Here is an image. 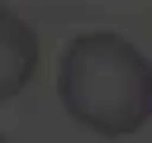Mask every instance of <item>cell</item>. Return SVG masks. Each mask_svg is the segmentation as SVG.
Segmentation results:
<instances>
[{
  "mask_svg": "<svg viewBox=\"0 0 152 143\" xmlns=\"http://www.w3.org/2000/svg\"><path fill=\"white\" fill-rule=\"evenodd\" d=\"M57 95L81 129L100 138H128L152 119V62L124 33H76L57 67Z\"/></svg>",
  "mask_w": 152,
  "mask_h": 143,
  "instance_id": "obj_1",
  "label": "cell"
},
{
  "mask_svg": "<svg viewBox=\"0 0 152 143\" xmlns=\"http://www.w3.org/2000/svg\"><path fill=\"white\" fill-rule=\"evenodd\" d=\"M38 57H43L38 29H33L28 19H19L14 10H0V105L14 100V95L33 81Z\"/></svg>",
  "mask_w": 152,
  "mask_h": 143,
  "instance_id": "obj_2",
  "label": "cell"
},
{
  "mask_svg": "<svg viewBox=\"0 0 152 143\" xmlns=\"http://www.w3.org/2000/svg\"><path fill=\"white\" fill-rule=\"evenodd\" d=\"M0 143H5V133H0Z\"/></svg>",
  "mask_w": 152,
  "mask_h": 143,
  "instance_id": "obj_3",
  "label": "cell"
}]
</instances>
